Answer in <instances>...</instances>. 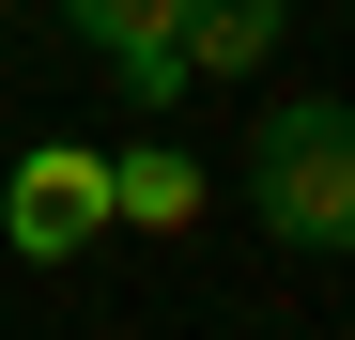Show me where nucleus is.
<instances>
[{
    "mask_svg": "<svg viewBox=\"0 0 355 340\" xmlns=\"http://www.w3.org/2000/svg\"><path fill=\"white\" fill-rule=\"evenodd\" d=\"M248 216L293 263H355V108L340 93H278L248 124Z\"/></svg>",
    "mask_w": 355,
    "mask_h": 340,
    "instance_id": "f257e3e1",
    "label": "nucleus"
},
{
    "mask_svg": "<svg viewBox=\"0 0 355 340\" xmlns=\"http://www.w3.org/2000/svg\"><path fill=\"white\" fill-rule=\"evenodd\" d=\"M0 232H16V263H78L108 232V155L93 139H31L16 186H0Z\"/></svg>",
    "mask_w": 355,
    "mask_h": 340,
    "instance_id": "f03ea898",
    "label": "nucleus"
},
{
    "mask_svg": "<svg viewBox=\"0 0 355 340\" xmlns=\"http://www.w3.org/2000/svg\"><path fill=\"white\" fill-rule=\"evenodd\" d=\"M62 31H78L93 62H108V78L139 93V108L201 93V78H186V0H62Z\"/></svg>",
    "mask_w": 355,
    "mask_h": 340,
    "instance_id": "7ed1b4c3",
    "label": "nucleus"
},
{
    "mask_svg": "<svg viewBox=\"0 0 355 340\" xmlns=\"http://www.w3.org/2000/svg\"><path fill=\"white\" fill-rule=\"evenodd\" d=\"M108 216H139V232H186V216H201V155H170V139L108 155Z\"/></svg>",
    "mask_w": 355,
    "mask_h": 340,
    "instance_id": "20e7f679",
    "label": "nucleus"
},
{
    "mask_svg": "<svg viewBox=\"0 0 355 340\" xmlns=\"http://www.w3.org/2000/svg\"><path fill=\"white\" fill-rule=\"evenodd\" d=\"M278 31H293L278 0H186V78H248Z\"/></svg>",
    "mask_w": 355,
    "mask_h": 340,
    "instance_id": "39448f33",
    "label": "nucleus"
}]
</instances>
